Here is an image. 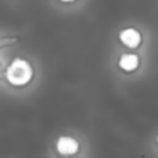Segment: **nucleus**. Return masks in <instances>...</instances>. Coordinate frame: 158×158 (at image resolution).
<instances>
[{
  "instance_id": "423d86ee",
  "label": "nucleus",
  "mask_w": 158,
  "mask_h": 158,
  "mask_svg": "<svg viewBox=\"0 0 158 158\" xmlns=\"http://www.w3.org/2000/svg\"><path fill=\"white\" fill-rule=\"evenodd\" d=\"M59 1H62V2H74L75 0H59Z\"/></svg>"
},
{
  "instance_id": "0eeeda50",
  "label": "nucleus",
  "mask_w": 158,
  "mask_h": 158,
  "mask_svg": "<svg viewBox=\"0 0 158 158\" xmlns=\"http://www.w3.org/2000/svg\"><path fill=\"white\" fill-rule=\"evenodd\" d=\"M1 73H2V63L0 62V75H1Z\"/></svg>"
},
{
  "instance_id": "f257e3e1",
  "label": "nucleus",
  "mask_w": 158,
  "mask_h": 158,
  "mask_svg": "<svg viewBox=\"0 0 158 158\" xmlns=\"http://www.w3.org/2000/svg\"><path fill=\"white\" fill-rule=\"evenodd\" d=\"M4 74L9 84L14 86H25L33 78V68L27 59L17 57L6 67Z\"/></svg>"
},
{
  "instance_id": "7ed1b4c3",
  "label": "nucleus",
  "mask_w": 158,
  "mask_h": 158,
  "mask_svg": "<svg viewBox=\"0 0 158 158\" xmlns=\"http://www.w3.org/2000/svg\"><path fill=\"white\" fill-rule=\"evenodd\" d=\"M118 37H120V41L126 47H130V48H136L141 43V33L132 27L122 30Z\"/></svg>"
},
{
  "instance_id": "39448f33",
  "label": "nucleus",
  "mask_w": 158,
  "mask_h": 158,
  "mask_svg": "<svg viewBox=\"0 0 158 158\" xmlns=\"http://www.w3.org/2000/svg\"><path fill=\"white\" fill-rule=\"evenodd\" d=\"M17 41H19L17 37H9V36H6V37H1V36H0V48L6 47V46H11V44L16 43Z\"/></svg>"
},
{
  "instance_id": "6e6552de",
  "label": "nucleus",
  "mask_w": 158,
  "mask_h": 158,
  "mask_svg": "<svg viewBox=\"0 0 158 158\" xmlns=\"http://www.w3.org/2000/svg\"><path fill=\"white\" fill-rule=\"evenodd\" d=\"M157 142H158V136H157Z\"/></svg>"
},
{
  "instance_id": "f03ea898",
  "label": "nucleus",
  "mask_w": 158,
  "mask_h": 158,
  "mask_svg": "<svg viewBox=\"0 0 158 158\" xmlns=\"http://www.w3.org/2000/svg\"><path fill=\"white\" fill-rule=\"evenodd\" d=\"M56 147H57V151L60 154H63V156H70V154L77 153V151L79 149V143L72 136H60L57 139Z\"/></svg>"
},
{
  "instance_id": "20e7f679",
  "label": "nucleus",
  "mask_w": 158,
  "mask_h": 158,
  "mask_svg": "<svg viewBox=\"0 0 158 158\" xmlns=\"http://www.w3.org/2000/svg\"><path fill=\"white\" fill-rule=\"evenodd\" d=\"M138 63H139L138 56L137 54H133V53H125L118 59L120 68L123 69V70H126V72L135 70L138 67Z\"/></svg>"
}]
</instances>
